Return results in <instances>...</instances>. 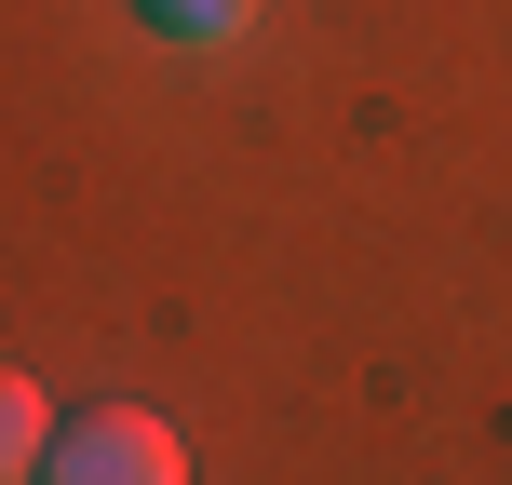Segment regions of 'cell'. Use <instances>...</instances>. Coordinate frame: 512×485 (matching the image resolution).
I'll list each match as a JSON object with an SVG mask.
<instances>
[{"instance_id": "obj_1", "label": "cell", "mask_w": 512, "mask_h": 485, "mask_svg": "<svg viewBox=\"0 0 512 485\" xmlns=\"http://www.w3.org/2000/svg\"><path fill=\"white\" fill-rule=\"evenodd\" d=\"M41 485H189V445L149 405H95V418H54Z\"/></svg>"}, {"instance_id": "obj_2", "label": "cell", "mask_w": 512, "mask_h": 485, "mask_svg": "<svg viewBox=\"0 0 512 485\" xmlns=\"http://www.w3.org/2000/svg\"><path fill=\"white\" fill-rule=\"evenodd\" d=\"M41 459H54V405H41V378L0 364V485H41Z\"/></svg>"}, {"instance_id": "obj_3", "label": "cell", "mask_w": 512, "mask_h": 485, "mask_svg": "<svg viewBox=\"0 0 512 485\" xmlns=\"http://www.w3.org/2000/svg\"><path fill=\"white\" fill-rule=\"evenodd\" d=\"M256 14H270V0H149V27H162V41H243Z\"/></svg>"}]
</instances>
